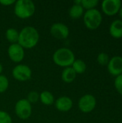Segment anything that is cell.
<instances>
[{
	"mask_svg": "<svg viewBox=\"0 0 122 123\" xmlns=\"http://www.w3.org/2000/svg\"><path fill=\"white\" fill-rule=\"evenodd\" d=\"M40 40L37 30L32 26H26L19 32L18 44L24 49H32L35 48Z\"/></svg>",
	"mask_w": 122,
	"mask_h": 123,
	"instance_id": "obj_1",
	"label": "cell"
},
{
	"mask_svg": "<svg viewBox=\"0 0 122 123\" xmlns=\"http://www.w3.org/2000/svg\"><path fill=\"white\" fill-rule=\"evenodd\" d=\"M53 62L58 66L70 67L76 60L75 54L68 48H60L56 50L52 55Z\"/></svg>",
	"mask_w": 122,
	"mask_h": 123,
	"instance_id": "obj_2",
	"label": "cell"
},
{
	"mask_svg": "<svg viewBox=\"0 0 122 123\" xmlns=\"http://www.w3.org/2000/svg\"><path fill=\"white\" fill-rule=\"evenodd\" d=\"M36 6L32 0H18L16 1L14 6L15 15L22 19L31 17L35 12Z\"/></svg>",
	"mask_w": 122,
	"mask_h": 123,
	"instance_id": "obj_3",
	"label": "cell"
},
{
	"mask_svg": "<svg viewBox=\"0 0 122 123\" xmlns=\"http://www.w3.org/2000/svg\"><path fill=\"white\" fill-rule=\"evenodd\" d=\"M83 22L86 27L91 30L97 29L102 22V15L96 9L87 10L83 14Z\"/></svg>",
	"mask_w": 122,
	"mask_h": 123,
	"instance_id": "obj_4",
	"label": "cell"
},
{
	"mask_svg": "<svg viewBox=\"0 0 122 123\" xmlns=\"http://www.w3.org/2000/svg\"><path fill=\"white\" fill-rule=\"evenodd\" d=\"M14 112L16 115L21 120H27L30 117L32 112V105L27 99H21L18 100L14 106Z\"/></svg>",
	"mask_w": 122,
	"mask_h": 123,
	"instance_id": "obj_5",
	"label": "cell"
},
{
	"mask_svg": "<svg viewBox=\"0 0 122 123\" xmlns=\"http://www.w3.org/2000/svg\"><path fill=\"white\" fill-rule=\"evenodd\" d=\"M31 68L24 64H18L14 67L12 74L14 79L19 81H27L32 77Z\"/></svg>",
	"mask_w": 122,
	"mask_h": 123,
	"instance_id": "obj_6",
	"label": "cell"
},
{
	"mask_svg": "<svg viewBox=\"0 0 122 123\" xmlns=\"http://www.w3.org/2000/svg\"><path fill=\"white\" fill-rule=\"evenodd\" d=\"M78 108L83 113L92 112L96 105V99L92 94H85L78 101Z\"/></svg>",
	"mask_w": 122,
	"mask_h": 123,
	"instance_id": "obj_7",
	"label": "cell"
},
{
	"mask_svg": "<svg viewBox=\"0 0 122 123\" xmlns=\"http://www.w3.org/2000/svg\"><path fill=\"white\" fill-rule=\"evenodd\" d=\"M50 32L51 35L58 40L67 39L70 34V30L68 27L62 22L54 23L51 26Z\"/></svg>",
	"mask_w": 122,
	"mask_h": 123,
	"instance_id": "obj_8",
	"label": "cell"
},
{
	"mask_svg": "<svg viewBox=\"0 0 122 123\" xmlns=\"http://www.w3.org/2000/svg\"><path fill=\"white\" fill-rule=\"evenodd\" d=\"M9 59L14 63H20L24 58V49L18 43L11 44L7 50Z\"/></svg>",
	"mask_w": 122,
	"mask_h": 123,
	"instance_id": "obj_9",
	"label": "cell"
},
{
	"mask_svg": "<svg viewBox=\"0 0 122 123\" xmlns=\"http://www.w3.org/2000/svg\"><path fill=\"white\" fill-rule=\"evenodd\" d=\"M122 6L120 0H104L101 3V9L104 13L108 16L117 14Z\"/></svg>",
	"mask_w": 122,
	"mask_h": 123,
	"instance_id": "obj_10",
	"label": "cell"
},
{
	"mask_svg": "<svg viewBox=\"0 0 122 123\" xmlns=\"http://www.w3.org/2000/svg\"><path fill=\"white\" fill-rule=\"evenodd\" d=\"M108 71L114 76H118L122 74V57L116 55L111 58L107 65Z\"/></svg>",
	"mask_w": 122,
	"mask_h": 123,
	"instance_id": "obj_11",
	"label": "cell"
},
{
	"mask_svg": "<svg viewBox=\"0 0 122 123\" xmlns=\"http://www.w3.org/2000/svg\"><path fill=\"white\" fill-rule=\"evenodd\" d=\"M73 101L72 99L67 96H62L58 98L55 102V108L63 112H66L70 111L73 107Z\"/></svg>",
	"mask_w": 122,
	"mask_h": 123,
	"instance_id": "obj_12",
	"label": "cell"
},
{
	"mask_svg": "<svg viewBox=\"0 0 122 123\" xmlns=\"http://www.w3.org/2000/svg\"><path fill=\"white\" fill-rule=\"evenodd\" d=\"M109 33L114 38L122 37V20L116 19L111 22L109 27Z\"/></svg>",
	"mask_w": 122,
	"mask_h": 123,
	"instance_id": "obj_13",
	"label": "cell"
},
{
	"mask_svg": "<svg viewBox=\"0 0 122 123\" xmlns=\"http://www.w3.org/2000/svg\"><path fill=\"white\" fill-rule=\"evenodd\" d=\"M76 73L72 68V67H67L64 68L61 74V79L62 81L65 83L70 84L72 83L76 78Z\"/></svg>",
	"mask_w": 122,
	"mask_h": 123,
	"instance_id": "obj_14",
	"label": "cell"
},
{
	"mask_svg": "<svg viewBox=\"0 0 122 123\" xmlns=\"http://www.w3.org/2000/svg\"><path fill=\"white\" fill-rule=\"evenodd\" d=\"M69 16L73 19H77L82 17V15L84 14V9L81 6V4H73L71 7L69 9L68 11Z\"/></svg>",
	"mask_w": 122,
	"mask_h": 123,
	"instance_id": "obj_15",
	"label": "cell"
},
{
	"mask_svg": "<svg viewBox=\"0 0 122 123\" xmlns=\"http://www.w3.org/2000/svg\"><path fill=\"white\" fill-rule=\"evenodd\" d=\"M40 102L46 106H50L55 102L53 94L49 91H43L40 94Z\"/></svg>",
	"mask_w": 122,
	"mask_h": 123,
	"instance_id": "obj_16",
	"label": "cell"
},
{
	"mask_svg": "<svg viewBox=\"0 0 122 123\" xmlns=\"http://www.w3.org/2000/svg\"><path fill=\"white\" fill-rule=\"evenodd\" d=\"M5 37L11 44L17 43L19 39V32L15 28H9L5 32Z\"/></svg>",
	"mask_w": 122,
	"mask_h": 123,
	"instance_id": "obj_17",
	"label": "cell"
},
{
	"mask_svg": "<svg viewBox=\"0 0 122 123\" xmlns=\"http://www.w3.org/2000/svg\"><path fill=\"white\" fill-rule=\"evenodd\" d=\"M72 68L74 70V71L78 74H83L86 70V63L81 59H76L73 63L71 66Z\"/></svg>",
	"mask_w": 122,
	"mask_h": 123,
	"instance_id": "obj_18",
	"label": "cell"
},
{
	"mask_svg": "<svg viewBox=\"0 0 122 123\" xmlns=\"http://www.w3.org/2000/svg\"><path fill=\"white\" fill-rule=\"evenodd\" d=\"M99 0H81V6L87 10L95 9L99 4Z\"/></svg>",
	"mask_w": 122,
	"mask_h": 123,
	"instance_id": "obj_19",
	"label": "cell"
},
{
	"mask_svg": "<svg viewBox=\"0 0 122 123\" xmlns=\"http://www.w3.org/2000/svg\"><path fill=\"white\" fill-rule=\"evenodd\" d=\"M9 85V83L7 77L5 76L4 75L1 74L0 75V94L5 92L7 90Z\"/></svg>",
	"mask_w": 122,
	"mask_h": 123,
	"instance_id": "obj_20",
	"label": "cell"
},
{
	"mask_svg": "<svg viewBox=\"0 0 122 123\" xmlns=\"http://www.w3.org/2000/svg\"><path fill=\"white\" fill-rule=\"evenodd\" d=\"M110 61L109 56L106 53H101L97 56V61L101 66H107Z\"/></svg>",
	"mask_w": 122,
	"mask_h": 123,
	"instance_id": "obj_21",
	"label": "cell"
},
{
	"mask_svg": "<svg viewBox=\"0 0 122 123\" xmlns=\"http://www.w3.org/2000/svg\"><path fill=\"white\" fill-rule=\"evenodd\" d=\"M27 99L30 104L35 103L40 99V94H38L37 92L32 91L30 92H29V94H27Z\"/></svg>",
	"mask_w": 122,
	"mask_h": 123,
	"instance_id": "obj_22",
	"label": "cell"
},
{
	"mask_svg": "<svg viewBox=\"0 0 122 123\" xmlns=\"http://www.w3.org/2000/svg\"><path fill=\"white\" fill-rule=\"evenodd\" d=\"M0 123H12V119L9 113L0 110Z\"/></svg>",
	"mask_w": 122,
	"mask_h": 123,
	"instance_id": "obj_23",
	"label": "cell"
},
{
	"mask_svg": "<svg viewBox=\"0 0 122 123\" xmlns=\"http://www.w3.org/2000/svg\"><path fill=\"white\" fill-rule=\"evenodd\" d=\"M114 86L117 92L122 95V74L116 77L114 81Z\"/></svg>",
	"mask_w": 122,
	"mask_h": 123,
	"instance_id": "obj_24",
	"label": "cell"
},
{
	"mask_svg": "<svg viewBox=\"0 0 122 123\" xmlns=\"http://www.w3.org/2000/svg\"><path fill=\"white\" fill-rule=\"evenodd\" d=\"M16 1L14 0H0V4L3 6H10L12 4H14Z\"/></svg>",
	"mask_w": 122,
	"mask_h": 123,
	"instance_id": "obj_25",
	"label": "cell"
},
{
	"mask_svg": "<svg viewBox=\"0 0 122 123\" xmlns=\"http://www.w3.org/2000/svg\"><path fill=\"white\" fill-rule=\"evenodd\" d=\"M119 16H120V17L122 19V6H121V8H120V9H119Z\"/></svg>",
	"mask_w": 122,
	"mask_h": 123,
	"instance_id": "obj_26",
	"label": "cell"
},
{
	"mask_svg": "<svg viewBox=\"0 0 122 123\" xmlns=\"http://www.w3.org/2000/svg\"><path fill=\"white\" fill-rule=\"evenodd\" d=\"M2 71H3V66L0 63V75L1 74Z\"/></svg>",
	"mask_w": 122,
	"mask_h": 123,
	"instance_id": "obj_27",
	"label": "cell"
}]
</instances>
